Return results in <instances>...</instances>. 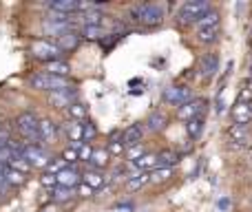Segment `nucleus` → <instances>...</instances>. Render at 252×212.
Returning <instances> with one entry per match:
<instances>
[{
  "mask_svg": "<svg viewBox=\"0 0 252 212\" xmlns=\"http://www.w3.org/2000/svg\"><path fill=\"white\" fill-rule=\"evenodd\" d=\"M82 183H87L89 188H93V190H97V188H102L106 183V177L102 175V170H95V168H91V170H87V173L82 175Z\"/></svg>",
  "mask_w": 252,
  "mask_h": 212,
  "instance_id": "f3484780",
  "label": "nucleus"
},
{
  "mask_svg": "<svg viewBox=\"0 0 252 212\" xmlns=\"http://www.w3.org/2000/svg\"><path fill=\"white\" fill-rule=\"evenodd\" d=\"M142 137H144V128L139 124H133L122 133V139H120V142L124 144V148H130V146L142 144Z\"/></svg>",
  "mask_w": 252,
  "mask_h": 212,
  "instance_id": "f8f14e48",
  "label": "nucleus"
},
{
  "mask_svg": "<svg viewBox=\"0 0 252 212\" xmlns=\"http://www.w3.org/2000/svg\"><path fill=\"white\" fill-rule=\"evenodd\" d=\"M56 44L62 49V53H64V51H71V49H75V47L80 44V33H75V31H69V33L60 35Z\"/></svg>",
  "mask_w": 252,
  "mask_h": 212,
  "instance_id": "5701e85b",
  "label": "nucleus"
},
{
  "mask_svg": "<svg viewBox=\"0 0 252 212\" xmlns=\"http://www.w3.org/2000/svg\"><path fill=\"white\" fill-rule=\"evenodd\" d=\"M228 208H230V201H228V199L219 201V210H221V212H228Z\"/></svg>",
  "mask_w": 252,
  "mask_h": 212,
  "instance_id": "c03bdc74",
  "label": "nucleus"
},
{
  "mask_svg": "<svg viewBox=\"0 0 252 212\" xmlns=\"http://www.w3.org/2000/svg\"><path fill=\"white\" fill-rule=\"evenodd\" d=\"M4 168H7V166L0 164V183H2V186H4Z\"/></svg>",
  "mask_w": 252,
  "mask_h": 212,
  "instance_id": "a18cd8bd",
  "label": "nucleus"
},
{
  "mask_svg": "<svg viewBox=\"0 0 252 212\" xmlns=\"http://www.w3.org/2000/svg\"><path fill=\"white\" fill-rule=\"evenodd\" d=\"M232 120H235V124L248 126L252 121V104H241V102H237V104L232 106Z\"/></svg>",
  "mask_w": 252,
  "mask_h": 212,
  "instance_id": "4468645a",
  "label": "nucleus"
},
{
  "mask_svg": "<svg viewBox=\"0 0 252 212\" xmlns=\"http://www.w3.org/2000/svg\"><path fill=\"white\" fill-rule=\"evenodd\" d=\"M20 155L29 161L31 168H47V164L51 161V157H49V152L44 151L42 144H25Z\"/></svg>",
  "mask_w": 252,
  "mask_h": 212,
  "instance_id": "39448f33",
  "label": "nucleus"
},
{
  "mask_svg": "<svg viewBox=\"0 0 252 212\" xmlns=\"http://www.w3.org/2000/svg\"><path fill=\"white\" fill-rule=\"evenodd\" d=\"M124 155H126V159L133 164V161H137L139 157H144L146 155V148L142 146V144H137V146H130V148H126L124 151Z\"/></svg>",
  "mask_w": 252,
  "mask_h": 212,
  "instance_id": "72a5a7b5",
  "label": "nucleus"
},
{
  "mask_svg": "<svg viewBox=\"0 0 252 212\" xmlns=\"http://www.w3.org/2000/svg\"><path fill=\"white\" fill-rule=\"evenodd\" d=\"M49 197H51V204H66V201H71L75 197L73 188H64V186H56L51 188V192H49Z\"/></svg>",
  "mask_w": 252,
  "mask_h": 212,
  "instance_id": "6ab92c4d",
  "label": "nucleus"
},
{
  "mask_svg": "<svg viewBox=\"0 0 252 212\" xmlns=\"http://www.w3.org/2000/svg\"><path fill=\"white\" fill-rule=\"evenodd\" d=\"M206 11H210V4L206 2V0H190V2H186L182 7V11H179V18H182V22L195 25V22L199 20V18L204 16Z\"/></svg>",
  "mask_w": 252,
  "mask_h": 212,
  "instance_id": "423d86ee",
  "label": "nucleus"
},
{
  "mask_svg": "<svg viewBox=\"0 0 252 212\" xmlns=\"http://www.w3.org/2000/svg\"><path fill=\"white\" fill-rule=\"evenodd\" d=\"M217 71H219V60H217V56L208 53V56L201 58V62H199V75H201V78L208 80V78H213Z\"/></svg>",
  "mask_w": 252,
  "mask_h": 212,
  "instance_id": "ddd939ff",
  "label": "nucleus"
},
{
  "mask_svg": "<svg viewBox=\"0 0 252 212\" xmlns=\"http://www.w3.org/2000/svg\"><path fill=\"white\" fill-rule=\"evenodd\" d=\"M102 35H104V29H102V27H82V35H80V38L100 40Z\"/></svg>",
  "mask_w": 252,
  "mask_h": 212,
  "instance_id": "f704fd0d",
  "label": "nucleus"
},
{
  "mask_svg": "<svg viewBox=\"0 0 252 212\" xmlns=\"http://www.w3.org/2000/svg\"><path fill=\"white\" fill-rule=\"evenodd\" d=\"M248 44H250V51H252V35H250V40H248Z\"/></svg>",
  "mask_w": 252,
  "mask_h": 212,
  "instance_id": "de8ad7c7",
  "label": "nucleus"
},
{
  "mask_svg": "<svg viewBox=\"0 0 252 212\" xmlns=\"http://www.w3.org/2000/svg\"><path fill=\"white\" fill-rule=\"evenodd\" d=\"M204 124H206L204 115H199V117H192V120H188V121H186V130H188V135H190L192 139H197L201 133H204Z\"/></svg>",
  "mask_w": 252,
  "mask_h": 212,
  "instance_id": "bb28decb",
  "label": "nucleus"
},
{
  "mask_svg": "<svg viewBox=\"0 0 252 212\" xmlns=\"http://www.w3.org/2000/svg\"><path fill=\"white\" fill-rule=\"evenodd\" d=\"M217 38H219V27H215V29H206V31H197V40L204 42V44L215 42Z\"/></svg>",
  "mask_w": 252,
  "mask_h": 212,
  "instance_id": "473e14b6",
  "label": "nucleus"
},
{
  "mask_svg": "<svg viewBox=\"0 0 252 212\" xmlns=\"http://www.w3.org/2000/svg\"><path fill=\"white\" fill-rule=\"evenodd\" d=\"M228 135H230L232 139H241V142H244V139L248 137V126H241V124H232L230 128H228Z\"/></svg>",
  "mask_w": 252,
  "mask_h": 212,
  "instance_id": "c9c22d12",
  "label": "nucleus"
},
{
  "mask_svg": "<svg viewBox=\"0 0 252 212\" xmlns=\"http://www.w3.org/2000/svg\"><path fill=\"white\" fill-rule=\"evenodd\" d=\"M78 195L84 197V199H89V197H93V188H89L87 183H80V186H78Z\"/></svg>",
  "mask_w": 252,
  "mask_h": 212,
  "instance_id": "79ce46f5",
  "label": "nucleus"
},
{
  "mask_svg": "<svg viewBox=\"0 0 252 212\" xmlns=\"http://www.w3.org/2000/svg\"><path fill=\"white\" fill-rule=\"evenodd\" d=\"M66 113H69V117L73 121H84V120H87V115H89L87 106H84L82 102H73V104L66 108Z\"/></svg>",
  "mask_w": 252,
  "mask_h": 212,
  "instance_id": "c85d7f7f",
  "label": "nucleus"
},
{
  "mask_svg": "<svg viewBox=\"0 0 252 212\" xmlns=\"http://www.w3.org/2000/svg\"><path fill=\"white\" fill-rule=\"evenodd\" d=\"M60 159L64 161L66 166H73V164H78V151H75V148H64V151H62V155H60Z\"/></svg>",
  "mask_w": 252,
  "mask_h": 212,
  "instance_id": "e433bc0d",
  "label": "nucleus"
},
{
  "mask_svg": "<svg viewBox=\"0 0 252 212\" xmlns=\"http://www.w3.org/2000/svg\"><path fill=\"white\" fill-rule=\"evenodd\" d=\"M118 135H120V133H113V135H111L109 148H106V152H109V155H115V157L124 155V151H126V148H124V144L118 139Z\"/></svg>",
  "mask_w": 252,
  "mask_h": 212,
  "instance_id": "2f4dec72",
  "label": "nucleus"
},
{
  "mask_svg": "<svg viewBox=\"0 0 252 212\" xmlns=\"http://www.w3.org/2000/svg\"><path fill=\"white\" fill-rule=\"evenodd\" d=\"M7 168H11V170H18V173H22V175H25V177H27V175L31 173V166H29V161H27V159H25V157H22V155H18V152H16V155L11 157V159L7 161Z\"/></svg>",
  "mask_w": 252,
  "mask_h": 212,
  "instance_id": "393cba45",
  "label": "nucleus"
},
{
  "mask_svg": "<svg viewBox=\"0 0 252 212\" xmlns=\"http://www.w3.org/2000/svg\"><path fill=\"white\" fill-rule=\"evenodd\" d=\"M148 183V173H135L128 177V182H126V190H139V188H144Z\"/></svg>",
  "mask_w": 252,
  "mask_h": 212,
  "instance_id": "cd10ccee",
  "label": "nucleus"
},
{
  "mask_svg": "<svg viewBox=\"0 0 252 212\" xmlns=\"http://www.w3.org/2000/svg\"><path fill=\"white\" fill-rule=\"evenodd\" d=\"M128 18L144 27H157L164 20V9L159 4H137L128 11Z\"/></svg>",
  "mask_w": 252,
  "mask_h": 212,
  "instance_id": "f257e3e1",
  "label": "nucleus"
},
{
  "mask_svg": "<svg viewBox=\"0 0 252 212\" xmlns=\"http://www.w3.org/2000/svg\"><path fill=\"white\" fill-rule=\"evenodd\" d=\"M31 53H33L35 60L40 62H53V60H62V49L56 42H49V40H38V42L31 44Z\"/></svg>",
  "mask_w": 252,
  "mask_h": 212,
  "instance_id": "20e7f679",
  "label": "nucleus"
},
{
  "mask_svg": "<svg viewBox=\"0 0 252 212\" xmlns=\"http://www.w3.org/2000/svg\"><path fill=\"white\" fill-rule=\"evenodd\" d=\"M95 137H97V126L93 124V121L84 120V121H82V142L89 144L91 139H95Z\"/></svg>",
  "mask_w": 252,
  "mask_h": 212,
  "instance_id": "7c9ffc66",
  "label": "nucleus"
},
{
  "mask_svg": "<svg viewBox=\"0 0 252 212\" xmlns=\"http://www.w3.org/2000/svg\"><path fill=\"white\" fill-rule=\"evenodd\" d=\"M42 73L58 75V78H66V75L71 73V66H69V62H64V60H53V62H47V64H44Z\"/></svg>",
  "mask_w": 252,
  "mask_h": 212,
  "instance_id": "2eb2a0df",
  "label": "nucleus"
},
{
  "mask_svg": "<svg viewBox=\"0 0 252 212\" xmlns=\"http://www.w3.org/2000/svg\"><path fill=\"white\" fill-rule=\"evenodd\" d=\"M248 89H252V78H250V82H248Z\"/></svg>",
  "mask_w": 252,
  "mask_h": 212,
  "instance_id": "09e8293b",
  "label": "nucleus"
},
{
  "mask_svg": "<svg viewBox=\"0 0 252 212\" xmlns=\"http://www.w3.org/2000/svg\"><path fill=\"white\" fill-rule=\"evenodd\" d=\"M204 111H206L204 100H190V102H186V104H182L177 108V117L182 121H188V120H192V117L204 115Z\"/></svg>",
  "mask_w": 252,
  "mask_h": 212,
  "instance_id": "6e6552de",
  "label": "nucleus"
},
{
  "mask_svg": "<svg viewBox=\"0 0 252 212\" xmlns=\"http://www.w3.org/2000/svg\"><path fill=\"white\" fill-rule=\"evenodd\" d=\"M104 18L106 16L100 11V9H89V11L80 13V22H82V27H102Z\"/></svg>",
  "mask_w": 252,
  "mask_h": 212,
  "instance_id": "dca6fc26",
  "label": "nucleus"
},
{
  "mask_svg": "<svg viewBox=\"0 0 252 212\" xmlns=\"http://www.w3.org/2000/svg\"><path fill=\"white\" fill-rule=\"evenodd\" d=\"M40 183H42L44 188H56V186H58V182H56V175H49V173H44L42 177H40Z\"/></svg>",
  "mask_w": 252,
  "mask_h": 212,
  "instance_id": "a19ab883",
  "label": "nucleus"
},
{
  "mask_svg": "<svg viewBox=\"0 0 252 212\" xmlns=\"http://www.w3.org/2000/svg\"><path fill=\"white\" fill-rule=\"evenodd\" d=\"M62 168H66V164L60 159V157H58V159H51V161H49L47 168H44V173H49V175H58Z\"/></svg>",
  "mask_w": 252,
  "mask_h": 212,
  "instance_id": "4c0bfd02",
  "label": "nucleus"
},
{
  "mask_svg": "<svg viewBox=\"0 0 252 212\" xmlns=\"http://www.w3.org/2000/svg\"><path fill=\"white\" fill-rule=\"evenodd\" d=\"M16 128H18V133L22 135V139H27L29 144H40L38 142V117L31 111L20 113V115L16 117Z\"/></svg>",
  "mask_w": 252,
  "mask_h": 212,
  "instance_id": "7ed1b4c3",
  "label": "nucleus"
},
{
  "mask_svg": "<svg viewBox=\"0 0 252 212\" xmlns=\"http://www.w3.org/2000/svg\"><path fill=\"white\" fill-rule=\"evenodd\" d=\"M25 182H27V177L22 173H18V170H11V168H4V186L20 188Z\"/></svg>",
  "mask_w": 252,
  "mask_h": 212,
  "instance_id": "a878e982",
  "label": "nucleus"
},
{
  "mask_svg": "<svg viewBox=\"0 0 252 212\" xmlns=\"http://www.w3.org/2000/svg\"><path fill=\"white\" fill-rule=\"evenodd\" d=\"M2 192H4V186H2V183H0V195H2Z\"/></svg>",
  "mask_w": 252,
  "mask_h": 212,
  "instance_id": "49530a36",
  "label": "nucleus"
},
{
  "mask_svg": "<svg viewBox=\"0 0 252 212\" xmlns=\"http://www.w3.org/2000/svg\"><path fill=\"white\" fill-rule=\"evenodd\" d=\"M58 137V126L51 120H38V142L53 144Z\"/></svg>",
  "mask_w": 252,
  "mask_h": 212,
  "instance_id": "9d476101",
  "label": "nucleus"
},
{
  "mask_svg": "<svg viewBox=\"0 0 252 212\" xmlns=\"http://www.w3.org/2000/svg\"><path fill=\"white\" fill-rule=\"evenodd\" d=\"M157 157V168H173L175 164L179 161V155L175 151H161Z\"/></svg>",
  "mask_w": 252,
  "mask_h": 212,
  "instance_id": "b1692460",
  "label": "nucleus"
},
{
  "mask_svg": "<svg viewBox=\"0 0 252 212\" xmlns=\"http://www.w3.org/2000/svg\"><path fill=\"white\" fill-rule=\"evenodd\" d=\"M237 102H241V104H252V89L244 87L239 91V97H237Z\"/></svg>",
  "mask_w": 252,
  "mask_h": 212,
  "instance_id": "ea45409f",
  "label": "nucleus"
},
{
  "mask_svg": "<svg viewBox=\"0 0 252 212\" xmlns=\"http://www.w3.org/2000/svg\"><path fill=\"white\" fill-rule=\"evenodd\" d=\"M192 100V93H190V89L188 87H168L164 91V102H168V104H175V106H182V104H186V102H190Z\"/></svg>",
  "mask_w": 252,
  "mask_h": 212,
  "instance_id": "0eeeda50",
  "label": "nucleus"
},
{
  "mask_svg": "<svg viewBox=\"0 0 252 212\" xmlns=\"http://www.w3.org/2000/svg\"><path fill=\"white\" fill-rule=\"evenodd\" d=\"M170 177H173V168H155L148 173V182H153V183H164Z\"/></svg>",
  "mask_w": 252,
  "mask_h": 212,
  "instance_id": "c756f323",
  "label": "nucleus"
},
{
  "mask_svg": "<svg viewBox=\"0 0 252 212\" xmlns=\"http://www.w3.org/2000/svg\"><path fill=\"white\" fill-rule=\"evenodd\" d=\"M29 84L38 91H64V89H71V82L66 78H58V75H49V73H35L29 78Z\"/></svg>",
  "mask_w": 252,
  "mask_h": 212,
  "instance_id": "f03ea898",
  "label": "nucleus"
},
{
  "mask_svg": "<svg viewBox=\"0 0 252 212\" xmlns=\"http://www.w3.org/2000/svg\"><path fill=\"white\" fill-rule=\"evenodd\" d=\"M40 212H62V208H60L58 204H47Z\"/></svg>",
  "mask_w": 252,
  "mask_h": 212,
  "instance_id": "37998d69",
  "label": "nucleus"
},
{
  "mask_svg": "<svg viewBox=\"0 0 252 212\" xmlns=\"http://www.w3.org/2000/svg\"><path fill=\"white\" fill-rule=\"evenodd\" d=\"M197 31H206V29H215V27H219V13L215 11V9H210V11H206L204 16L199 18V20L195 22Z\"/></svg>",
  "mask_w": 252,
  "mask_h": 212,
  "instance_id": "aec40b11",
  "label": "nucleus"
},
{
  "mask_svg": "<svg viewBox=\"0 0 252 212\" xmlns=\"http://www.w3.org/2000/svg\"><path fill=\"white\" fill-rule=\"evenodd\" d=\"M75 102V89H64V91H53L49 93V104L56 108H69Z\"/></svg>",
  "mask_w": 252,
  "mask_h": 212,
  "instance_id": "1a4fd4ad",
  "label": "nucleus"
},
{
  "mask_svg": "<svg viewBox=\"0 0 252 212\" xmlns=\"http://www.w3.org/2000/svg\"><path fill=\"white\" fill-rule=\"evenodd\" d=\"M66 137L71 142V148H80L82 146V121H71L66 126Z\"/></svg>",
  "mask_w": 252,
  "mask_h": 212,
  "instance_id": "4be33fe9",
  "label": "nucleus"
},
{
  "mask_svg": "<svg viewBox=\"0 0 252 212\" xmlns=\"http://www.w3.org/2000/svg\"><path fill=\"white\" fill-rule=\"evenodd\" d=\"M166 124H168V117H166V113H161V111H153L151 117H148V121H146V126H148L151 133H159V130H164Z\"/></svg>",
  "mask_w": 252,
  "mask_h": 212,
  "instance_id": "412c9836",
  "label": "nucleus"
},
{
  "mask_svg": "<svg viewBox=\"0 0 252 212\" xmlns=\"http://www.w3.org/2000/svg\"><path fill=\"white\" fill-rule=\"evenodd\" d=\"M109 161H111V155L106 152V148H93L91 157H89V164H91L95 170L106 168V166H109Z\"/></svg>",
  "mask_w": 252,
  "mask_h": 212,
  "instance_id": "a211bd4d",
  "label": "nucleus"
},
{
  "mask_svg": "<svg viewBox=\"0 0 252 212\" xmlns=\"http://www.w3.org/2000/svg\"><path fill=\"white\" fill-rule=\"evenodd\" d=\"M75 151H78V159H80V161H89V157H91L93 148L89 146V144H82V146L75 148Z\"/></svg>",
  "mask_w": 252,
  "mask_h": 212,
  "instance_id": "58836bf2",
  "label": "nucleus"
},
{
  "mask_svg": "<svg viewBox=\"0 0 252 212\" xmlns=\"http://www.w3.org/2000/svg\"><path fill=\"white\" fill-rule=\"evenodd\" d=\"M80 179H82V175L75 170V166H66V168H62L60 173L56 175V182L58 186H64V188H73L80 183Z\"/></svg>",
  "mask_w": 252,
  "mask_h": 212,
  "instance_id": "9b49d317",
  "label": "nucleus"
}]
</instances>
